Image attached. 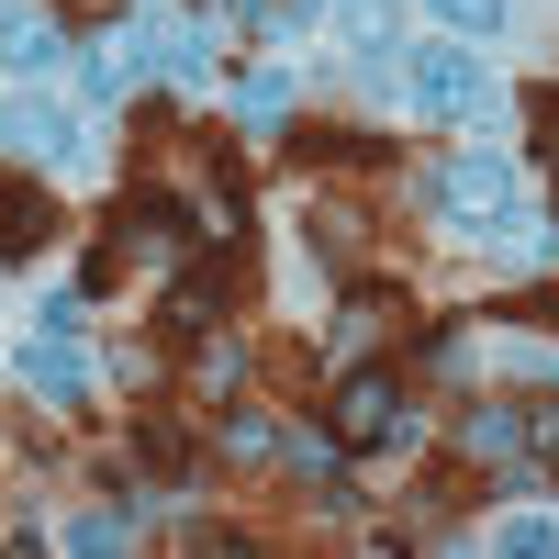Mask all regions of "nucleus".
<instances>
[{
  "label": "nucleus",
  "mask_w": 559,
  "mask_h": 559,
  "mask_svg": "<svg viewBox=\"0 0 559 559\" xmlns=\"http://www.w3.org/2000/svg\"><path fill=\"white\" fill-rule=\"evenodd\" d=\"M0 157H34V168H79V134L57 102H0Z\"/></svg>",
  "instance_id": "obj_5"
},
{
  "label": "nucleus",
  "mask_w": 559,
  "mask_h": 559,
  "mask_svg": "<svg viewBox=\"0 0 559 559\" xmlns=\"http://www.w3.org/2000/svg\"><path fill=\"white\" fill-rule=\"evenodd\" d=\"M123 537H134V526H123V503H102V515H79V526H68V548H90V559L123 548Z\"/></svg>",
  "instance_id": "obj_18"
},
{
  "label": "nucleus",
  "mask_w": 559,
  "mask_h": 559,
  "mask_svg": "<svg viewBox=\"0 0 559 559\" xmlns=\"http://www.w3.org/2000/svg\"><path fill=\"white\" fill-rule=\"evenodd\" d=\"M280 459H292L302 481H336V437H302V426H280Z\"/></svg>",
  "instance_id": "obj_15"
},
{
  "label": "nucleus",
  "mask_w": 559,
  "mask_h": 559,
  "mask_svg": "<svg viewBox=\"0 0 559 559\" xmlns=\"http://www.w3.org/2000/svg\"><path fill=\"white\" fill-rule=\"evenodd\" d=\"M0 34H12V68H57V34H45V23H12V12H0Z\"/></svg>",
  "instance_id": "obj_19"
},
{
  "label": "nucleus",
  "mask_w": 559,
  "mask_h": 559,
  "mask_svg": "<svg viewBox=\"0 0 559 559\" xmlns=\"http://www.w3.org/2000/svg\"><path fill=\"white\" fill-rule=\"evenodd\" d=\"M236 123H247V134L292 123V68H258V79H236Z\"/></svg>",
  "instance_id": "obj_10"
},
{
  "label": "nucleus",
  "mask_w": 559,
  "mask_h": 559,
  "mask_svg": "<svg viewBox=\"0 0 559 559\" xmlns=\"http://www.w3.org/2000/svg\"><path fill=\"white\" fill-rule=\"evenodd\" d=\"M426 202H437L448 224H471V236H492V224L515 213V168H503V157H448V168L426 179Z\"/></svg>",
  "instance_id": "obj_4"
},
{
  "label": "nucleus",
  "mask_w": 559,
  "mask_h": 559,
  "mask_svg": "<svg viewBox=\"0 0 559 559\" xmlns=\"http://www.w3.org/2000/svg\"><path fill=\"white\" fill-rule=\"evenodd\" d=\"M448 34H503V0H437Z\"/></svg>",
  "instance_id": "obj_20"
},
{
  "label": "nucleus",
  "mask_w": 559,
  "mask_h": 559,
  "mask_svg": "<svg viewBox=\"0 0 559 559\" xmlns=\"http://www.w3.org/2000/svg\"><path fill=\"white\" fill-rule=\"evenodd\" d=\"M224 12H236V23H269V12H280V0H224Z\"/></svg>",
  "instance_id": "obj_22"
},
{
  "label": "nucleus",
  "mask_w": 559,
  "mask_h": 559,
  "mask_svg": "<svg viewBox=\"0 0 559 559\" xmlns=\"http://www.w3.org/2000/svg\"><path fill=\"white\" fill-rule=\"evenodd\" d=\"M57 236V202H45V179H12L0 168V258H34Z\"/></svg>",
  "instance_id": "obj_6"
},
{
  "label": "nucleus",
  "mask_w": 559,
  "mask_h": 559,
  "mask_svg": "<svg viewBox=\"0 0 559 559\" xmlns=\"http://www.w3.org/2000/svg\"><path fill=\"white\" fill-rule=\"evenodd\" d=\"M324 437H336L347 459L403 448V381H392V369H347V381H336V426H324Z\"/></svg>",
  "instance_id": "obj_3"
},
{
  "label": "nucleus",
  "mask_w": 559,
  "mask_h": 559,
  "mask_svg": "<svg viewBox=\"0 0 559 559\" xmlns=\"http://www.w3.org/2000/svg\"><path fill=\"white\" fill-rule=\"evenodd\" d=\"M224 459H280V426L269 414H224Z\"/></svg>",
  "instance_id": "obj_16"
},
{
  "label": "nucleus",
  "mask_w": 559,
  "mask_h": 559,
  "mask_svg": "<svg viewBox=\"0 0 559 559\" xmlns=\"http://www.w3.org/2000/svg\"><path fill=\"white\" fill-rule=\"evenodd\" d=\"M381 336H403V302H392V292H369V302H347V324H336V347H358V358H369Z\"/></svg>",
  "instance_id": "obj_11"
},
{
  "label": "nucleus",
  "mask_w": 559,
  "mask_h": 559,
  "mask_svg": "<svg viewBox=\"0 0 559 559\" xmlns=\"http://www.w3.org/2000/svg\"><path fill=\"white\" fill-rule=\"evenodd\" d=\"M168 258H191V224H179L168 202H146V191H134V202H112V213H102V247H90V292H112L123 269H168Z\"/></svg>",
  "instance_id": "obj_1"
},
{
  "label": "nucleus",
  "mask_w": 559,
  "mask_h": 559,
  "mask_svg": "<svg viewBox=\"0 0 559 559\" xmlns=\"http://www.w3.org/2000/svg\"><path fill=\"white\" fill-rule=\"evenodd\" d=\"M324 12L347 23V45H358V57H392V0H324Z\"/></svg>",
  "instance_id": "obj_13"
},
{
  "label": "nucleus",
  "mask_w": 559,
  "mask_h": 559,
  "mask_svg": "<svg viewBox=\"0 0 559 559\" xmlns=\"http://www.w3.org/2000/svg\"><path fill=\"white\" fill-rule=\"evenodd\" d=\"M459 459H481V471H526V414H503V403H481L471 426H459Z\"/></svg>",
  "instance_id": "obj_8"
},
{
  "label": "nucleus",
  "mask_w": 559,
  "mask_h": 559,
  "mask_svg": "<svg viewBox=\"0 0 559 559\" xmlns=\"http://www.w3.org/2000/svg\"><path fill=\"white\" fill-rule=\"evenodd\" d=\"M526 471H537V481H559V403H537V414H526Z\"/></svg>",
  "instance_id": "obj_17"
},
{
  "label": "nucleus",
  "mask_w": 559,
  "mask_h": 559,
  "mask_svg": "<svg viewBox=\"0 0 559 559\" xmlns=\"http://www.w3.org/2000/svg\"><path fill=\"white\" fill-rule=\"evenodd\" d=\"M526 123H537V157L559 168V102H526Z\"/></svg>",
  "instance_id": "obj_21"
},
{
  "label": "nucleus",
  "mask_w": 559,
  "mask_h": 559,
  "mask_svg": "<svg viewBox=\"0 0 559 559\" xmlns=\"http://www.w3.org/2000/svg\"><path fill=\"white\" fill-rule=\"evenodd\" d=\"M146 68H157V45H146V34H102V45L79 57V90H90V102H123Z\"/></svg>",
  "instance_id": "obj_7"
},
{
  "label": "nucleus",
  "mask_w": 559,
  "mask_h": 559,
  "mask_svg": "<svg viewBox=\"0 0 559 559\" xmlns=\"http://www.w3.org/2000/svg\"><path fill=\"white\" fill-rule=\"evenodd\" d=\"M403 90H414L426 112H448V123H492V112H503V90H492V68L471 57V45H414V57H403Z\"/></svg>",
  "instance_id": "obj_2"
},
{
  "label": "nucleus",
  "mask_w": 559,
  "mask_h": 559,
  "mask_svg": "<svg viewBox=\"0 0 559 559\" xmlns=\"http://www.w3.org/2000/svg\"><path fill=\"white\" fill-rule=\"evenodd\" d=\"M23 381H34V392H57V403L90 392V369H79V347H68V324H45V336L23 347Z\"/></svg>",
  "instance_id": "obj_9"
},
{
  "label": "nucleus",
  "mask_w": 559,
  "mask_h": 559,
  "mask_svg": "<svg viewBox=\"0 0 559 559\" xmlns=\"http://www.w3.org/2000/svg\"><path fill=\"white\" fill-rule=\"evenodd\" d=\"M492 236H503V258H515V269H548V258H559V224H515V213H503Z\"/></svg>",
  "instance_id": "obj_14"
},
{
  "label": "nucleus",
  "mask_w": 559,
  "mask_h": 559,
  "mask_svg": "<svg viewBox=\"0 0 559 559\" xmlns=\"http://www.w3.org/2000/svg\"><path fill=\"white\" fill-rule=\"evenodd\" d=\"M146 45H157V79H179V90H202V79H213V45H202V23H191V34H146Z\"/></svg>",
  "instance_id": "obj_12"
}]
</instances>
